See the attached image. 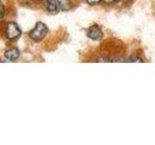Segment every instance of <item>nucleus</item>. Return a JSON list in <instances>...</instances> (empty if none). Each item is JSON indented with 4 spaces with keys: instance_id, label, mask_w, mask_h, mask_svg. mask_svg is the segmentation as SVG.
<instances>
[{
    "instance_id": "obj_4",
    "label": "nucleus",
    "mask_w": 155,
    "mask_h": 145,
    "mask_svg": "<svg viewBox=\"0 0 155 145\" xmlns=\"http://www.w3.org/2000/svg\"><path fill=\"white\" fill-rule=\"evenodd\" d=\"M4 56L8 61H15L19 57V50L18 48H11L5 51Z\"/></svg>"
},
{
    "instance_id": "obj_6",
    "label": "nucleus",
    "mask_w": 155,
    "mask_h": 145,
    "mask_svg": "<svg viewBox=\"0 0 155 145\" xmlns=\"http://www.w3.org/2000/svg\"><path fill=\"white\" fill-rule=\"evenodd\" d=\"M102 1V0H86V2L89 5H96Z\"/></svg>"
},
{
    "instance_id": "obj_2",
    "label": "nucleus",
    "mask_w": 155,
    "mask_h": 145,
    "mask_svg": "<svg viewBox=\"0 0 155 145\" xmlns=\"http://www.w3.org/2000/svg\"><path fill=\"white\" fill-rule=\"evenodd\" d=\"M21 31L16 22H8L6 25V36L9 40H16L21 36Z\"/></svg>"
},
{
    "instance_id": "obj_9",
    "label": "nucleus",
    "mask_w": 155,
    "mask_h": 145,
    "mask_svg": "<svg viewBox=\"0 0 155 145\" xmlns=\"http://www.w3.org/2000/svg\"><path fill=\"white\" fill-rule=\"evenodd\" d=\"M1 8H2V10H1V11H2V18H4V13H5V8H4V5H3V4L1 5Z\"/></svg>"
},
{
    "instance_id": "obj_5",
    "label": "nucleus",
    "mask_w": 155,
    "mask_h": 145,
    "mask_svg": "<svg viewBox=\"0 0 155 145\" xmlns=\"http://www.w3.org/2000/svg\"><path fill=\"white\" fill-rule=\"evenodd\" d=\"M58 1H55V0H48L47 1V4H46V7H47V10L48 12H56V10L58 8Z\"/></svg>"
},
{
    "instance_id": "obj_3",
    "label": "nucleus",
    "mask_w": 155,
    "mask_h": 145,
    "mask_svg": "<svg viewBox=\"0 0 155 145\" xmlns=\"http://www.w3.org/2000/svg\"><path fill=\"white\" fill-rule=\"evenodd\" d=\"M86 35L88 38H90L91 40L98 41L103 37V31H102L101 27H99L98 25H92L87 29Z\"/></svg>"
},
{
    "instance_id": "obj_8",
    "label": "nucleus",
    "mask_w": 155,
    "mask_h": 145,
    "mask_svg": "<svg viewBox=\"0 0 155 145\" xmlns=\"http://www.w3.org/2000/svg\"><path fill=\"white\" fill-rule=\"evenodd\" d=\"M102 1H104L106 3H113V2H119L120 0H102Z\"/></svg>"
},
{
    "instance_id": "obj_1",
    "label": "nucleus",
    "mask_w": 155,
    "mask_h": 145,
    "mask_svg": "<svg viewBox=\"0 0 155 145\" xmlns=\"http://www.w3.org/2000/svg\"><path fill=\"white\" fill-rule=\"evenodd\" d=\"M47 33H48V27L46 24L43 22H38L36 24V26L33 28V30H31L30 37L33 41L40 42L46 37Z\"/></svg>"
},
{
    "instance_id": "obj_7",
    "label": "nucleus",
    "mask_w": 155,
    "mask_h": 145,
    "mask_svg": "<svg viewBox=\"0 0 155 145\" xmlns=\"http://www.w3.org/2000/svg\"><path fill=\"white\" fill-rule=\"evenodd\" d=\"M127 62H143V60H142L140 58H130L128 60H125Z\"/></svg>"
}]
</instances>
